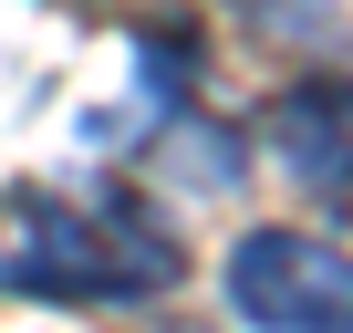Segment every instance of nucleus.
Here are the masks:
<instances>
[{
  "instance_id": "7ed1b4c3",
  "label": "nucleus",
  "mask_w": 353,
  "mask_h": 333,
  "mask_svg": "<svg viewBox=\"0 0 353 333\" xmlns=\"http://www.w3.org/2000/svg\"><path fill=\"white\" fill-rule=\"evenodd\" d=\"M270 156L291 166L301 188H353V84L343 73H312L291 94H270Z\"/></svg>"
},
{
  "instance_id": "f257e3e1",
  "label": "nucleus",
  "mask_w": 353,
  "mask_h": 333,
  "mask_svg": "<svg viewBox=\"0 0 353 333\" xmlns=\"http://www.w3.org/2000/svg\"><path fill=\"white\" fill-rule=\"evenodd\" d=\"M176 240L135 209V198H21V229L0 250V292H32L63 312H114V302H156L176 292Z\"/></svg>"
},
{
  "instance_id": "20e7f679",
  "label": "nucleus",
  "mask_w": 353,
  "mask_h": 333,
  "mask_svg": "<svg viewBox=\"0 0 353 333\" xmlns=\"http://www.w3.org/2000/svg\"><path fill=\"white\" fill-rule=\"evenodd\" d=\"M166 166H176L188 188H239V178H250V166H239V135H229V125H198V115H176Z\"/></svg>"
},
{
  "instance_id": "f03ea898",
  "label": "nucleus",
  "mask_w": 353,
  "mask_h": 333,
  "mask_svg": "<svg viewBox=\"0 0 353 333\" xmlns=\"http://www.w3.org/2000/svg\"><path fill=\"white\" fill-rule=\"evenodd\" d=\"M219 281L250 333H353V250L312 229H250Z\"/></svg>"
}]
</instances>
